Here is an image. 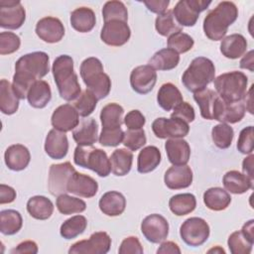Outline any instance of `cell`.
Wrapping results in <instances>:
<instances>
[{
    "mask_svg": "<svg viewBox=\"0 0 254 254\" xmlns=\"http://www.w3.org/2000/svg\"><path fill=\"white\" fill-rule=\"evenodd\" d=\"M234 131L231 126L226 123H220L213 126L211 137L214 145L219 149H227L233 140Z\"/></svg>",
    "mask_w": 254,
    "mask_h": 254,
    "instance_id": "bcb514c9",
    "label": "cell"
},
{
    "mask_svg": "<svg viewBox=\"0 0 254 254\" xmlns=\"http://www.w3.org/2000/svg\"><path fill=\"white\" fill-rule=\"evenodd\" d=\"M96 96L87 88L82 91L73 102V106L81 117H88L95 109L97 104Z\"/></svg>",
    "mask_w": 254,
    "mask_h": 254,
    "instance_id": "7dc6e473",
    "label": "cell"
},
{
    "mask_svg": "<svg viewBox=\"0 0 254 254\" xmlns=\"http://www.w3.org/2000/svg\"><path fill=\"white\" fill-rule=\"evenodd\" d=\"M203 202L207 208L220 211L230 204L231 196L227 190L221 188H210L203 193Z\"/></svg>",
    "mask_w": 254,
    "mask_h": 254,
    "instance_id": "d590c367",
    "label": "cell"
},
{
    "mask_svg": "<svg viewBox=\"0 0 254 254\" xmlns=\"http://www.w3.org/2000/svg\"><path fill=\"white\" fill-rule=\"evenodd\" d=\"M23 225V219L19 211L5 209L0 212V231L4 235L17 233Z\"/></svg>",
    "mask_w": 254,
    "mask_h": 254,
    "instance_id": "60d3db41",
    "label": "cell"
},
{
    "mask_svg": "<svg viewBox=\"0 0 254 254\" xmlns=\"http://www.w3.org/2000/svg\"><path fill=\"white\" fill-rule=\"evenodd\" d=\"M26 20V11L19 0L0 1V26L4 29H19Z\"/></svg>",
    "mask_w": 254,
    "mask_h": 254,
    "instance_id": "7c38bea8",
    "label": "cell"
},
{
    "mask_svg": "<svg viewBox=\"0 0 254 254\" xmlns=\"http://www.w3.org/2000/svg\"><path fill=\"white\" fill-rule=\"evenodd\" d=\"M144 4L151 12L161 15L167 12V8L170 4V1L169 0H149V1H144Z\"/></svg>",
    "mask_w": 254,
    "mask_h": 254,
    "instance_id": "91938a15",
    "label": "cell"
},
{
    "mask_svg": "<svg viewBox=\"0 0 254 254\" xmlns=\"http://www.w3.org/2000/svg\"><path fill=\"white\" fill-rule=\"evenodd\" d=\"M131 36V30L127 22L112 20L105 22L100 33L103 43L112 47H120L126 44Z\"/></svg>",
    "mask_w": 254,
    "mask_h": 254,
    "instance_id": "4fadbf2b",
    "label": "cell"
},
{
    "mask_svg": "<svg viewBox=\"0 0 254 254\" xmlns=\"http://www.w3.org/2000/svg\"><path fill=\"white\" fill-rule=\"evenodd\" d=\"M209 225L200 217H190L183 222L180 235L183 241L191 247L202 245L209 237Z\"/></svg>",
    "mask_w": 254,
    "mask_h": 254,
    "instance_id": "52a82bcc",
    "label": "cell"
},
{
    "mask_svg": "<svg viewBox=\"0 0 254 254\" xmlns=\"http://www.w3.org/2000/svg\"><path fill=\"white\" fill-rule=\"evenodd\" d=\"M146 119L145 116L139 110H131L124 117V124L129 130L142 129L145 125Z\"/></svg>",
    "mask_w": 254,
    "mask_h": 254,
    "instance_id": "6f0895ef",
    "label": "cell"
},
{
    "mask_svg": "<svg viewBox=\"0 0 254 254\" xmlns=\"http://www.w3.org/2000/svg\"><path fill=\"white\" fill-rule=\"evenodd\" d=\"M250 178L246 175L232 170L227 172L223 176V186L225 190L231 193L241 194L253 188V184Z\"/></svg>",
    "mask_w": 254,
    "mask_h": 254,
    "instance_id": "83f0119b",
    "label": "cell"
},
{
    "mask_svg": "<svg viewBox=\"0 0 254 254\" xmlns=\"http://www.w3.org/2000/svg\"><path fill=\"white\" fill-rule=\"evenodd\" d=\"M49 60L47 53L33 52L16 62L12 86L19 99H25L32 84L49 72Z\"/></svg>",
    "mask_w": 254,
    "mask_h": 254,
    "instance_id": "6da1fadb",
    "label": "cell"
},
{
    "mask_svg": "<svg viewBox=\"0 0 254 254\" xmlns=\"http://www.w3.org/2000/svg\"><path fill=\"white\" fill-rule=\"evenodd\" d=\"M168 48L176 51L178 54H184L189 52L194 44L193 39L183 32H178L171 35L168 38Z\"/></svg>",
    "mask_w": 254,
    "mask_h": 254,
    "instance_id": "681fc988",
    "label": "cell"
},
{
    "mask_svg": "<svg viewBox=\"0 0 254 254\" xmlns=\"http://www.w3.org/2000/svg\"><path fill=\"white\" fill-rule=\"evenodd\" d=\"M124 109L118 103H108L101 109L100 121L102 129L120 128L123 121Z\"/></svg>",
    "mask_w": 254,
    "mask_h": 254,
    "instance_id": "74e56055",
    "label": "cell"
},
{
    "mask_svg": "<svg viewBox=\"0 0 254 254\" xmlns=\"http://www.w3.org/2000/svg\"><path fill=\"white\" fill-rule=\"evenodd\" d=\"M254 64V60H253V51H249L240 61V67L241 68H245V69H249L250 71L254 70L253 67Z\"/></svg>",
    "mask_w": 254,
    "mask_h": 254,
    "instance_id": "e7e4bbea",
    "label": "cell"
},
{
    "mask_svg": "<svg viewBox=\"0 0 254 254\" xmlns=\"http://www.w3.org/2000/svg\"><path fill=\"white\" fill-rule=\"evenodd\" d=\"M82 80L86 88L90 90L98 100L105 98L110 92L111 79L103 70H98Z\"/></svg>",
    "mask_w": 254,
    "mask_h": 254,
    "instance_id": "4316f807",
    "label": "cell"
},
{
    "mask_svg": "<svg viewBox=\"0 0 254 254\" xmlns=\"http://www.w3.org/2000/svg\"><path fill=\"white\" fill-rule=\"evenodd\" d=\"M180 62L179 54L172 49H162L154 54L149 60V65L158 70H171L175 68Z\"/></svg>",
    "mask_w": 254,
    "mask_h": 254,
    "instance_id": "1f68e13d",
    "label": "cell"
},
{
    "mask_svg": "<svg viewBox=\"0 0 254 254\" xmlns=\"http://www.w3.org/2000/svg\"><path fill=\"white\" fill-rule=\"evenodd\" d=\"M45 151L52 159L61 160L64 158L68 151V140L65 133L52 129L46 137Z\"/></svg>",
    "mask_w": 254,
    "mask_h": 254,
    "instance_id": "44dd1931",
    "label": "cell"
},
{
    "mask_svg": "<svg viewBox=\"0 0 254 254\" xmlns=\"http://www.w3.org/2000/svg\"><path fill=\"white\" fill-rule=\"evenodd\" d=\"M171 117L178 118L187 123H190L194 120V117H195L194 109L189 102L183 101L174 108V111L172 112Z\"/></svg>",
    "mask_w": 254,
    "mask_h": 254,
    "instance_id": "11a10c76",
    "label": "cell"
},
{
    "mask_svg": "<svg viewBox=\"0 0 254 254\" xmlns=\"http://www.w3.org/2000/svg\"><path fill=\"white\" fill-rule=\"evenodd\" d=\"M73 161L75 165L95 172L99 177H107L111 172L110 159L105 151L87 146H77L74 150Z\"/></svg>",
    "mask_w": 254,
    "mask_h": 254,
    "instance_id": "8992f818",
    "label": "cell"
},
{
    "mask_svg": "<svg viewBox=\"0 0 254 254\" xmlns=\"http://www.w3.org/2000/svg\"><path fill=\"white\" fill-rule=\"evenodd\" d=\"M165 150L170 163L174 166L187 165L190 160V147L189 143L182 138L167 140Z\"/></svg>",
    "mask_w": 254,
    "mask_h": 254,
    "instance_id": "603a6c76",
    "label": "cell"
},
{
    "mask_svg": "<svg viewBox=\"0 0 254 254\" xmlns=\"http://www.w3.org/2000/svg\"><path fill=\"white\" fill-rule=\"evenodd\" d=\"M36 34L44 42L54 44L60 42L64 36V27L60 19L48 16L38 21Z\"/></svg>",
    "mask_w": 254,
    "mask_h": 254,
    "instance_id": "ac0fdd59",
    "label": "cell"
},
{
    "mask_svg": "<svg viewBox=\"0 0 254 254\" xmlns=\"http://www.w3.org/2000/svg\"><path fill=\"white\" fill-rule=\"evenodd\" d=\"M75 169L69 162L53 164L49 170L48 188L52 195L59 196L67 192V183Z\"/></svg>",
    "mask_w": 254,
    "mask_h": 254,
    "instance_id": "8fae6325",
    "label": "cell"
},
{
    "mask_svg": "<svg viewBox=\"0 0 254 254\" xmlns=\"http://www.w3.org/2000/svg\"><path fill=\"white\" fill-rule=\"evenodd\" d=\"M141 231L148 241L152 243H161L169 234L168 220L161 214H150L143 219L141 223Z\"/></svg>",
    "mask_w": 254,
    "mask_h": 254,
    "instance_id": "5bb4252c",
    "label": "cell"
},
{
    "mask_svg": "<svg viewBox=\"0 0 254 254\" xmlns=\"http://www.w3.org/2000/svg\"><path fill=\"white\" fill-rule=\"evenodd\" d=\"M12 254H36L38 253V245L32 240H26L18 244L11 250Z\"/></svg>",
    "mask_w": 254,
    "mask_h": 254,
    "instance_id": "680465c9",
    "label": "cell"
},
{
    "mask_svg": "<svg viewBox=\"0 0 254 254\" xmlns=\"http://www.w3.org/2000/svg\"><path fill=\"white\" fill-rule=\"evenodd\" d=\"M227 244L232 254H249L253 246V242L245 237L241 230L232 232L228 237Z\"/></svg>",
    "mask_w": 254,
    "mask_h": 254,
    "instance_id": "c3c4849f",
    "label": "cell"
},
{
    "mask_svg": "<svg viewBox=\"0 0 254 254\" xmlns=\"http://www.w3.org/2000/svg\"><path fill=\"white\" fill-rule=\"evenodd\" d=\"M247 41L241 34H232L221 40L220 52L221 54L231 60L242 57L247 50Z\"/></svg>",
    "mask_w": 254,
    "mask_h": 254,
    "instance_id": "484cf974",
    "label": "cell"
},
{
    "mask_svg": "<svg viewBox=\"0 0 254 254\" xmlns=\"http://www.w3.org/2000/svg\"><path fill=\"white\" fill-rule=\"evenodd\" d=\"M124 138V131L120 128L102 129L99 135V143L105 147H116L122 143Z\"/></svg>",
    "mask_w": 254,
    "mask_h": 254,
    "instance_id": "f5cc1de1",
    "label": "cell"
},
{
    "mask_svg": "<svg viewBox=\"0 0 254 254\" xmlns=\"http://www.w3.org/2000/svg\"><path fill=\"white\" fill-rule=\"evenodd\" d=\"M216 93L225 102H239L246 98L248 77L242 71H229L213 80Z\"/></svg>",
    "mask_w": 254,
    "mask_h": 254,
    "instance_id": "5b68a950",
    "label": "cell"
},
{
    "mask_svg": "<svg viewBox=\"0 0 254 254\" xmlns=\"http://www.w3.org/2000/svg\"><path fill=\"white\" fill-rule=\"evenodd\" d=\"M98 205L104 214L108 216H118L125 210L126 198L121 192L110 190L100 197Z\"/></svg>",
    "mask_w": 254,
    "mask_h": 254,
    "instance_id": "d4e9b609",
    "label": "cell"
},
{
    "mask_svg": "<svg viewBox=\"0 0 254 254\" xmlns=\"http://www.w3.org/2000/svg\"><path fill=\"white\" fill-rule=\"evenodd\" d=\"M157 101L164 110L170 111L183 102V95L175 84L167 82L160 87L157 94Z\"/></svg>",
    "mask_w": 254,
    "mask_h": 254,
    "instance_id": "4dcf8cb0",
    "label": "cell"
},
{
    "mask_svg": "<svg viewBox=\"0 0 254 254\" xmlns=\"http://www.w3.org/2000/svg\"><path fill=\"white\" fill-rule=\"evenodd\" d=\"M52 98V90L50 84L45 80H37L32 84L28 93L27 99L29 104L34 108H44Z\"/></svg>",
    "mask_w": 254,
    "mask_h": 254,
    "instance_id": "f1b7e54d",
    "label": "cell"
},
{
    "mask_svg": "<svg viewBox=\"0 0 254 254\" xmlns=\"http://www.w3.org/2000/svg\"><path fill=\"white\" fill-rule=\"evenodd\" d=\"M118 252L120 254H142L143 247L137 237L129 236L122 241Z\"/></svg>",
    "mask_w": 254,
    "mask_h": 254,
    "instance_id": "9f6ffc18",
    "label": "cell"
},
{
    "mask_svg": "<svg viewBox=\"0 0 254 254\" xmlns=\"http://www.w3.org/2000/svg\"><path fill=\"white\" fill-rule=\"evenodd\" d=\"M253 161H254V155L249 154L248 157H246L242 162V171L243 174L246 175L248 178L253 180Z\"/></svg>",
    "mask_w": 254,
    "mask_h": 254,
    "instance_id": "be15d7a7",
    "label": "cell"
},
{
    "mask_svg": "<svg viewBox=\"0 0 254 254\" xmlns=\"http://www.w3.org/2000/svg\"><path fill=\"white\" fill-rule=\"evenodd\" d=\"M66 189L67 192L89 198L96 194L98 190V184L90 176L80 174L75 171L69 178Z\"/></svg>",
    "mask_w": 254,
    "mask_h": 254,
    "instance_id": "d6986e66",
    "label": "cell"
},
{
    "mask_svg": "<svg viewBox=\"0 0 254 254\" xmlns=\"http://www.w3.org/2000/svg\"><path fill=\"white\" fill-rule=\"evenodd\" d=\"M157 81V72L149 64L135 67L130 74V84L134 91L139 94L150 92Z\"/></svg>",
    "mask_w": 254,
    "mask_h": 254,
    "instance_id": "2e32d148",
    "label": "cell"
},
{
    "mask_svg": "<svg viewBox=\"0 0 254 254\" xmlns=\"http://www.w3.org/2000/svg\"><path fill=\"white\" fill-rule=\"evenodd\" d=\"M96 23L95 14L88 7H79L70 14V25L79 33L90 32Z\"/></svg>",
    "mask_w": 254,
    "mask_h": 254,
    "instance_id": "f546056e",
    "label": "cell"
},
{
    "mask_svg": "<svg viewBox=\"0 0 254 254\" xmlns=\"http://www.w3.org/2000/svg\"><path fill=\"white\" fill-rule=\"evenodd\" d=\"M6 166L12 171H22L30 163L31 155L27 147L22 144H14L7 148L4 154Z\"/></svg>",
    "mask_w": 254,
    "mask_h": 254,
    "instance_id": "cb8c5ba5",
    "label": "cell"
},
{
    "mask_svg": "<svg viewBox=\"0 0 254 254\" xmlns=\"http://www.w3.org/2000/svg\"><path fill=\"white\" fill-rule=\"evenodd\" d=\"M19 107V98L13 90L12 84L7 79L0 81V110L3 114L12 115Z\"/></svg>",
    "mask_w": 254,
    "mask_h": 254,
    "instance_id": "8d00e7d4",
    "label": "cell"
},
{
    "mask_svg": "<svg viewBox=\"0 0 254 254\" xmlns=\"http://www.w3.org/2000/svg\"><path fill=\"white\" fill-rule=\"evenodd\" d=\"M21 41L18 35L12 32H1L0 34V54L10 55L18 51Z\"/></svg>",
    "mask_w": 254,
    "mask_h": 254,
    "instance_id": "816d5d0a",
    "label": "cell"
},
{
    "mask_svg": "<svg viewBox=\"0 0 254 254\" xmlns=\"http://www.w3.org/2000/svg\"><path fill=\"white\" fill-rule=\"evenodd\" d=\"M54 129L62 132L73 130L79 123V114L71 104L65 103L55 109L51 119Z\"/></svg>",
    "mask_w": 254,
    "mask_h": 254,
    "instance_id": "e0dca14e",
    "label": "cell"
},
{
    "mask_svg": "<svg viewBox=\"0 0 254 254\" xmlns=\"http://www.w3.org/2000/svg\"><path fill=\"white\" fill-rule=\"evenodd\" d=\"M195 206L196 199L191 193L175 194L169 200V207L171 211L178 216H183L192 212Z\"/></svg>",
    "mask_w": 254,
    "mask_h": 254,
    "instance_id": "ab89813d",
    "label": "cell"
},
{
    "mask_svg": "<svg viewBox=\"0 0 254 254\" xmlns=\"http://www.w3.org/2000/svg\"><path fill=\"white\" fill-rule=\"evenodd\" d=\"M52 71L59 93L66 101L75 100L81 88L73 69V60L67 55L59 56L53 63Z\"/></svg>",
    "mask_w": 254,
    "mask_h": 254,
    "instance_id": "7a4b0ae2",
    "label": "cell"
},
{
    "mask_svg": "<svg viewBox=\"0 0 254 254\" xmlns=\"http://www.w3.org/2000/svg\"><path fill=\"white\" fill-rule=\"evenodd\" d=\"M27 210L32 217L39 220H46L53 214L54 204L50 198L44 195H35L29 198Z\"/></svg>",
    "mask_w": 254,
    "mask_h": 254,
    "instance_id": "d6a6232c",
    "label": "cell"
},
{
    "mask_svg": "<svg viewBox=\"0 0 254 254\" xmlns=\"http://www.w3.org/2000/svg\"><path fill=\"white\" fill-rule=\"evenodd\" d=\"M238 17V9L233 2L222 1L205 16L203 32L212 41H220L227 33L228 27Z\"/></svg>",
    "mask_w": 254,
    "mask_h": 254,
    "instance_id": "3957f363",
    "label": "cell"
},
{
    "mask_svg": "<svg viewBox=\"0 0 254 254\" xmlns=\"http://www.w3.org/2000/svg\"><path fill=\"white\" fill-rule=\"evenodd\" d=\"M217 98L218 94L216 93V91L208 88L193 93V99L199 107L200 115L202 116V118L207 120H213V109Z\"/></svg>",
    "mask_w": 254,
    "mask_h": 254,
    "instance_id": "f35d334b",
    "label": "cell"
},
{
    "mask_svg": "<svg viewBox=\"0 0 254 254\" xmlns=\"http://www.w3.org/2000/svg\"><path fill=\"white\" fill-rule=\"evenodd\" d=\"M111 172L118 177L127 175L132 167L133 154L131 151L123 148H119L113 151L110 156Z\"/></svg>",
    "mask_w": 254,
    "mask_h": 254,
    "instance_id": "e575fe53",
    "label": "cell"
},
{
    "mask_svg": "<svg viewBox=\"0 0 254 254\" xmlns=\"http://www.w3.org/2000/svg\"><path fill=\"white\" fill-rule=\"evenodd\" d=\"M98 125L93 118H83L72 131V137L78 146H92L97 141Z\"/></svg>",
    "mask_w": 254,
    "mask_h": 254,
    "instance_id": "7402d4cb",
    "label": "cell"
},
{
    "mask_svg": "<svg viewBox=\"0 0 254 254\" xmlns=\"http://www.w3.org/2000/svg\"><path fill=\"white\" fill-rule=\"evenodd\" d=\"M56 205L59 211L65 215L80 213L86 208V203L82 199L68 195L66 193H63L58 196Z\"/></svg>",
    "mask_w": 254,
    "mask_h": 254,
    "instance_id": "7bdbcfd3",
    "label": "cell"
},
{
    "mask_svg": "<svg viewBox=\"0 0 254 254\" xmlns=\"http://www.w3.org/2000/svg\"><path fill=\"white\" fill-rule=\"evenodd\" d=\"M165 185L170 190H181L189 188L192 183V171L187 165L169 168L164 176Z\"/></svg>",
    "mask_w": 254,
    "mask_h": 254,
    "instance_id": "ffe728a7",
    "label": "cell"
},
{
    "mask_svg": "<svg viewBox=\"0 0 254 254\" xmlns=\"http://www.w3.org/2000/svg\"><path fill=\"white\" fill-rule=\"evenodd\" d=\"M241 232L244 234L245 237H247L251 242L254 243V220L251 219L247 221L241 229Z\"/></svg>",
    "mask_w": 254,
    "mask_h": 254,
    "instance_id": "03108f58",
    "label": "cell"
},
{
    "mask_svg": "<svg viewBox=\"0 0 254 254\" xmlns=\"http://www.w3.org/2000/svg\"><path fill=\"white\" fill-rule=\"evenodd\" d=\"M146 141L147 138L143 129H128L126 132H124V138L122 143L130 151H137L146 144Z\"/></svg>",
    "mask_w": 254,
    "mask_h": 254,
    "instance_id": "f907efd6",
    "label": "cell"
},
{
    "mask_svg": "<svg viewBox=\"0 0 254 254\" xmlns=\"http://www.w3.org/2000/svg\"><path fill=\"white\" fill-rule=\"evenodd\" d=\"M158 254H181V249L177 243L173 241H166L161 244L157 250Z\"/></svg>",
    "mask_w": 254,
    "mask_h": 254,
    "instance_id": "6125c7cd",
    "label": "cell"
},
{
    "mask_svg": "<svg viewBox=\"0 0 254 254\" xmlns=\"http://www.w3.org/2000/svg\"><path fill=\"white\" fill-rule=\"evenodd\" d=\"M210 3V1L203 0H181L175 5L172 12L178 24L183 27H192L200 12L204 11Z\"/></svg>",
    "mask_w": 254,
    "mask_h": 254,
    "instance_id": "ba28073f",
    "label": "cell"
},
{
    "mask_svg": "<svg viewBox=\"0 0 254 254\" xmlns=\"http://www.w3.org/2000/svg\"><path fill=\"white\" fill-rule=\"evenodd\" d=\"M253 126H248L243 128L237 140V149L242 154H252L253 152Z\"/></svg>",
    "mask_w": 254,
    "mask_h": 254,
    "instance_id": "db71d44e",
    "label": "cell"
},
{
    "mask_svg": "<svg viewBox=\"0 0 254 254\" xmlns=\"http://www.w3.org/2000/svg\"><path fill=\"white\" fill-rule=\"evenodd\" d=\"M102 17L104 23L112 20H120L127 22L128 11L125 4L121 1H107L102 8Z\"/></svg>",
    "mask_w": 254,
    "mask_h": 254,
    "instance_id": "f6af8a7d",
    "label": "cell"
},
{
    "mask_svg": "<svg viewBox=\"0 0 254 254\" xmlns=\"http://www.w3.org/2000/svg\"><path fill=\"white\" fill-rule=\"evenodd\" d=\"M245 112L246 106L242 101L225 102L218 95L213 109V120L233 124L239 122L244 117Z\"/></svg>",
    "mask_w": 254,
    "mask_h": 254,
    "instance_id": "9a60e30c",
    "label": "cell"
},
{
    "mask_svg": "<svg viewBox=\"0 0 254 254\" xmlns=\"http://www.w3.org/2000/svg\"><path fill=\"white\" fill-rule=\"evenodd\" d=\"M16 198V190L4 184L0 185V203H10Z\"/></svg>",
    "mask_w": 254,
    "mask_h": 254,
    "instance_id": "94428289",
    "label": "cell"
},
{
    "mask_svg": "<svg viewBox=\"0 0 254 254\" xmlns=\"http://www.w3.org/2000/svg\"><path fill=\"white\" fill-rule=\"evenodd\" d=\"M155 28L157 32L164 37H170L175 33L182 32V27L178 25L173 12L170 10H167L164 14L158 15L155 21Z\"/></svg>",
    "mask_w": 254,
    "mask_h": 254,
    "instance_id": "ee69618b",
    "label": "cell"
},
{
    "mask_svg": "<svg viewBox=\"0 0 254 254\" xmlns=\"http://www.w3.org/2000/svg\"><path fill=\"white\" fill-rule=\"evenodd\" d=\"M152 130L157 138H184L190 132L189 123L178 118L160 117L153 121Z\"/></svg>",
    "mask_w": 254,
    "mask_h": 254,
    "instance_id": "9c48e42d",
    "label": "cell"
},
{
    "mask_svg": "<svg viewBox=\"0 0 254 254\" xmlns=\"http://www.w3.org/2000/svg\"><path fill=\"white\" fill-rule=\"evenodd\" d=\"M214 64L207 58L197 57L191 61L189 67L183 73L182 82L188 90L194 93L205 89L214 80Z\"/></svg>",
    "mask_w": 254,
    "mask_h": 254,
    "instance_id": "277c9868",
    "label": "cell"
},
{
    "mask_svg": "<svg viewBox=\"0 0 254 254\" xmlns=\"http://www.w3.org/2000/svg\"><path fill=\"white\" fill-rule=\"evenodd\" d=\"M161 163V152L156 146H147L143 148L137 160V170L141 174H147L154 171Z\"/></svg>",
    "mask_w": 254,
    "mask_h": 254,
    "instance_id": "836d02e7",
    "label": "cell"
},
{
    "mask_svg": "<svg viewBox=\"0 0 254 254\" xmlns=\"http://www.w3.org/2000/svg\"><path fill=\"white\" fill-rule=\"evenodd\" d=\"M111 246V238L104 231L94 232L87 240L75 242L68 249L69 254H105Z\"/></svg>",
    "mask_w": 254,
    "mask_h": 254,
    "instance_id": "30bf717a",
    "label": "cell"
},
{
    "mask_svg": "<svg viewBox=\"0 0 254 254\" xmlns=\"http://www.w3.org/2000/svg\"><path fill=\"white\" fill-rule=\"evenodd\" d=\"M211 252H214V253H216V252H218V253H225V251L222 248H220L219 246H216V248H212V249L208 250V253H211Z\"/></svg>",
    "mask_w": 254,
    "mask_h": 254,
    "instance_id": "003e7915",
    "label": "cell"
},
{
    "mask_svg": "<svg viewBox=\"0 0 254 254\" xmlns=\"http://www.w3.org/2000/svg\"><path fill=\"white\" fill-rule=\"evenodd\" d=\"M86 226L87 220L83 215H74L61 225L60 233L64 239H72L83 233Z\"/></svg>",
    "mask_w": 254,
    "mask_h": 254,
    "instance_id": "b9f144b4",
    "label": "cell"
}]
</instances>
